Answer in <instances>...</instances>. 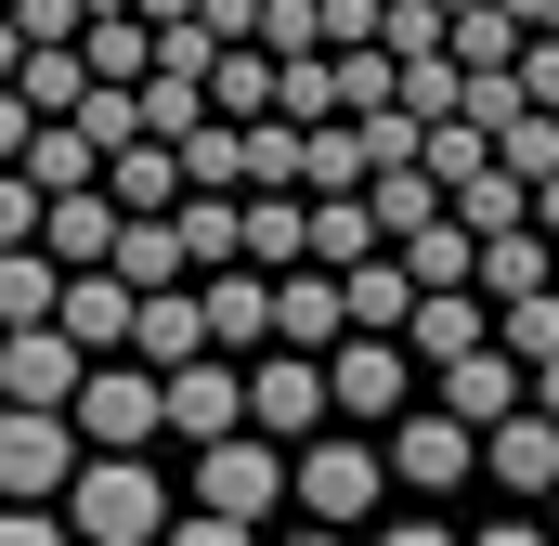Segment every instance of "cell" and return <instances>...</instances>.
<instances>
[{"instance_id":"obj_39","label":"cell","mask_w":559,"mask_h":546,"mask_svg":"<svg viewBox=\"0 0 559 546\" xmlns=\"http://www.w3.org/2000/svg\"><path fill=\"white\" fill-rule=\"evenodd\" d=\"M0 546H79V534H66V508H0Z\"/></svg>"},{"instance_id":"obj_41","label":"cell","mask_w":559,"mask_h":546,"mask_svg":"<svg viewBox=\"0 0 559 546\" xmlns=\"http://www.w3.org/2000/svg\"><path fill=\"white\" fill-rule=\"evenodd\" d=\"M378 546H468V534H442L429 508H404V521H378Z\"/></svg>"},{"instance_id":"obj_32","label":"cell","mask_w":559,"mask_h":546,"mask_svg":"<svg viewBox=\"0 0 559 546\" xmlns=\"http://www.w3.org/2000/svg\"><path fill=\"white\" fill-rule=\"evenodd\" d=\"M455 222H468L481 248H495V235H534V182H508V169H481V182L455 195Z\"/></svg>"},{"instance_id":"obj_7","label":"cell","mask_w":559,"mask_h":546,"mask_svg":"<svg viewBox=\"0 0 559 546\" xmlns=\"http://www.w3.org/2000/svg\"><path fill=\"white\" fill-rule=\"evenodd\" d=\"M79 391H92V352H79L66 325L0 339V404H26V416H79Z\"/></svg>"},{"instance_id":"obj_5","label":"cell","mask_w":559,"mask_h":546,"mask_svg":"<svg viewBox=\"0 0 559 546\" xmlns=\"http://www.w3.org/2000/svg\"><path fill=\"white\" fill-rule=\"evenodd\" d=\"M156 429H169V404H156V365H92V391H79V442L92 455H156Z\"/></svg>"},{"instance_id":"obj_22","label":"cell","mask_w":559,"mask_h":546,"mask_svg":"<svg viewBox=\"0 0 559 546\" xmlns=\"http://www.w3.org/2000/svg\"><path fill=\"white\" fill-rule=\"evenodd\" d=\"M248 273H312V195H248Z\"/></svg>"},{"instance_id":"obj_2","label":"cell","mask_w":559,"mask_h":546,"mask_svg":"<svg viewBox=\"0 0 559 546\" xmlns=\"http://www.w3.org/2000/svg\"><path fill=\"white\" fill-rule=\"evenodd\" d=\"M66 534H79V546H169L156 455H92V468H79V495H66Z\"/></svg>"},{"instance_id":"obj_19","label":"cell","mask_w":559,"mask_h":546,"mask_svg":"<svg viewBox=\"0 0 559 546\" xmlns=\"http://www.w3.org/2000/svg\"><path fill=\"white\" fill-rule=\"evenodd\" d=\"M481 482H495V495H559V429L547 416H508V429L481 442Z\"/></svg>"},{"instance_id":"obj_3","label":"cell","mask_w":559,"mask_h":546,"mask_svg":"<svg viewBox=\"0 0 559 546\" xmlns=\"http://www.w3.org/2000/svg\"><path fill=\"white\" fill-rule=\"evenodd\" d=\"M325 391H338V429H365V442H391V429L429 404V378H417L404 339H338V352H325Z\"/></svg>"},{"instance_id":"obj_40","label":"cell","mask_w":559,"mask_h":546,"mask_svg":"<svg viewBox=\"0 0 559 546\" xmlns=\"http://www.w3.org/2000/svg\"><path fill=\"white\" fill-rule=\"evenodd\" d=\"M169 546H261V534H248V521H209V508H182V521H169Z\"/></svg>"},{"instance_id":"obj_34","label":"cell","mask_w":559,"mask_h":546,"mask_svg":"<svg viewBox=\"0 0 559 546\" xmlns=\"http://www.w3.org/2000/svg\"><path fill=\"white\" fill-rule=\"evenodd\" d=\"M495 352H508L521 378H534V365H559V286H547V299H508V312H495Z\"/></svg>"},{"instance_id":"obj_16","label":"cell","mask_w":559,"mask_h":546,"mask_svg":"<svg viewBox=\"0 0 559 546\" xmlns=\"http://www.w3.org/2000/svg\"><path fill=\"white\" fill-rule=\"evenodd\" d=\"M118 195H52V222H39V248H52V273H105L118 261Z\"/></svg>"},{"instance_id":"obj_15","label":"cell","mask_w":559,"mask_h":546,"mask_svg":"<svg viewBox=\"0 0 559 546\" xmlns=\"http://www.w3.org/2000/svg\"><path fill=\"white\" fill-rule=\"evenodd\" d=\"M52 325H66L92 365H118V352H131V325H143V299L118 286V273H66V312H52Z\"/></svg>"},{"instance_id":"obj_25","label":"cell","mask_w":559,"mask_h":546,"mask_svg":"<svg viewBox=\"0 0 559 546\" xmlns=\"http://www.w3.org/2000/svg\"><path fill=\"white\" fill-rule=\"evenodd\" d=\"M391 261L417 273V299H442V286H481V235H468V222L442 209V222H429L417 248H391Z\"/></svg>"},{"instance_id":"obj_23","label":"cell","mask_w":559,"mask_h":546,"mask_svg":"<svg viewBox=\"0 0 559 546\" xmlns=\"http://www.w3.org/2000/svg\"><path fill=\"white\" fill-rule=\"evenodd\" d=\"M338 299H352V339H404V325H417V273L391 261V248H378V261L352 273Z\"/></svg>"},{"instance_id":"obj_13","label":"cell","mask_w":559,"mask_h":546,"mask_svg":"<svg viewBox=\"0 0 559 546\" xmlns=\"http://www.w3.org/2000/svg\"><path fill=\"white\" fill-rule=\"evenodd\" d=\"M195 299H209V352H235V365H261V352H274V273H209V286H195Z\"/></svg>"},{"instance_id":"obj_21","label":"cell","mask_w":559,"mask_h":546,"mask_svg":"<svg viewBox=\"0 0 559 546\" xmlns=\"http://www.w3.org/2000/svg\"><path fill=\"white\" fill-rule=\"evenodd\" d=\"M378 248H391V235H378V209H365V195H312V273H338V286H352Z\"/></svg>"},{"instance_id":"obj_33","label":"cell","mask_w":559,"mask_h":546,"mask_svg":"<svg viewBox=\"0 0 559 546\" xmlns=\"http://www.w3.org/2000/svg\"><path fill=\"white\" fill-rule=\"evenodd\" d=\"M365 182H378V169H365V131L325 118V131H312V169H299V195H365Z\"/></svg>"},{"instance_id":"obj_36","label":"cell","mask_w":559,"mask_h":546,"mask_svg":"<svg viewBox=\"0 0 559 546\" xmlns=\"http://www.w3.org/2000/svg\"><path fill=\"white\" fill-rule=\"evenodd\" d=\"M495 169L508 182H559V118H508L495 131Z\"/></svg>"},{"instance_id":"obj_44","label":"cell","mask_w":559,"mask_h":546,"mask_svg":"<svg viewBox=\"0 0 559 546\" xmlns=\"http://www.w3.org/2000/svg\"><path fill=\"white\" fill-rule=\"evenodd\" d=\"M534 235H547V248H559V182H534Z\"/></svg>"},{"instance_id":"obj_10","label":"cell","mask_w":559,"mask_h":546,"mask_svg":"<svg viewBox=\"0 0 559 546\" xmlns=\"http://www.w3.org/2000/svg\"><path fill=\"white\" fill-rule=\"evenodd\" d=\"M378 455H391V495H455V482L481 468V429H455L442 404H417L391 442H378Z\"/></svg>"},{"instance_id":"obj_1","label":"cell","mask_w":559,"mask_h":546,"mask_svg":"<svg viewBox=\"0 0 559 546\" xmlns=\"http://www.w3.org/2000/svg\"><path fill=\"white\" fill-rule=\"evenodd\" d=\"M286 495H299V521H312V534H365V508L391 495V455H378L365 429H325V442H299V455H286Z\"/></svg>"},{"instance_id":"obj_20","label":"cell","mask_w":559,"mask_h":546,"mask_svg":"<svg viewBox=\"0 0 559 546\" xmlns=\"http://www.w3.org/2000/svg\"><path fill=\"white\" fill-rule=\"evenodd\" d=\"M105 195H118V222H169V209H182V143H131V156H105Z\"/></svg>"},{"instance_id":"obj_6","label":"cell","mask_w":559,"mask_h":546,"mask_svg":"<svg viewBox=\"0 0 559 546\" xmlns=\"http://www.w3.org/2000/svg\"><path fill=\"white\" fill-rule=\"evenodd\" d=\"M325 416H338V391H325L312 352H261L248 365V429L261 442H325Z\"/></svg>"},{"instance_id":"obj_30","label":"cell","mask_w":559,"mask_h":546,"mask_svg":"<svg viewBox=\"0 0 559 546\" xmlns=\"http://www.w3.org/2000/svg\"><path fill=\"white\" fill-rule=\"evenodd\" d=\"M365 209H378L391 248H417L429 222H442V182H429V169H391V182H365Z\"/></svg>"},{"instance_id":"obj_43","label":"cell","mask_w":559,"mask_h":546,"mask_svg":"<svg viewBox=\"0 0 559 546\" xmlns=\"http://www.w3.org/2000/svg\"><path fill=\"white\" fill-rule=\"evenodd\" d=\"M468 546H547V521H481Z\"/></svg>"},{"instance_id":"obj_14","label":"cell","mask_w":559,"mask_h":546,"mask_svg":"<svg viewBox=\"0 0 559 546\" xmlns=\"http://www.w3.org/2000/svg\"><path fill=\"white\" fill-rule=\"evenodd\" d=\"M352 339V299H338V273H274V352H338Z\"/></svg>"},{"instance_id":"obj_27","label":"cell","mask_w":559,"mask_h":546,"mask_svg":"<svg viewBox=\"0 0 559 546\" xmlns=\"http://www.w3.org/2000/svg\"><path fill=\"white\" fill-rule=\"evenodd\" d=\"M547 286H559L547 235H495V248H481V299H495V312H508V299H547Z\"/></svg>"},{"instance_id":"obj_29","label":"cell","mask_w":559,"mask_h":546,"mask_svg":"<svg viewBox=\"0 0 559 546\" xmlns=\"http://www.w3.org/2000/svg\"><path fill=\"white\" fill-rule=\"evenodd\" d=\"M182 195H248V131L235 118H209V131L182 143Z\"/></svg>"},{"instance_id":"obj_18","label":"cell","mask_w":559,"mask_h":546,"mask_svg":"<svg viewBox=\"0 0 559 546\" xmlns=\"http://www.w3.org/2000/svg\"><path fill=\"white\" fill-rule=\"evenodd\" d=\"M195 352H209V299H195V286L143 299V325H131V365H156V378H182Z\"/></svg>"},{"instance_id":"obj_4","label":"cell","mask_w":559,"mask_h":546,"mask_svg":"<svg viewBox=\"0 0 559 546\" xmlns=\"http://www.w3.org/2000/svg\"><path fill=\"white\" fill-rule=\"evenodd\" d=\"M79 468H92L79 416H26V404H0V508H52V495H79Z\"/></svg>"},{"instance_id":"obj_12","label":"cell","mask_w":559,"mask_h":546,"mask_svg":"<svg viewBox=\"0 0 559 546\" xmlns=\"http://www.w3.org/2000/svg\"><path fill=\"white\" fill-rule=\"evenodd\" d=\"M429 404L455 416V429H481V442H495V429H508V416H534V378H521V365H508V352H468V365H455V378H429Z\"/></svg>"},{"instance_id":"obj_24","label":"cell","mask_w":559,"mask_h":546,"mask_svg":"<svg viewBox=\"0 0 559 546\" xmlns=\"http://www.w3.org/2000/svg\"><path fill=\"white\" fill-rule=\"evenodd\" d=\"M52 312H66L52 248H0V339H26V325H52Z\"/></svg>"},{"instance_id":"obj_42","label":"cell","mask_w":559,"mask_h":546,"mask_svg":"<svg viewBox=\"0 0 559 546\" xmlns=\"http://www.w3.org/2000/svg\"><path fill=\"white\" fill-rule=\"evenodd\" d=\"M495 13H508L521 39H547V26H559V0H495Z\"/></svg>"},{"instance_id":"obj_45","label":"cell","mask_w":559,"mask_h":546,"mask_svg":"<svg viewBox=\"0 0 559 546\" xmlns=\"http://www.w3.org/2000/svg\"><path fill=\"white\" fill-rule=\"evenodd\" d=\"M534 416H547V429H559V365H534Z\"/></svg>"},{"instance_id":"obj_26","label":"cell","mask_w":559,"mask_h":546,"mask_svg":"<svg viewBox=\"0 0 559 546\" xmlns=\"http://www.w3.org/2000/svg\"><path fill=\"white\" fill-rule=\"evenodd\" d=\"M118 286H131V299H169V286H195V261H182V235H169V222H131V235H118Z\"/></svg>"},{"instance_id":"obj_28","label":"cell","mask_w":559,"mask_h":546,"mask_svg":"<svg viewBox=\"0 0 559 546\" xmlns=\"http://www.w3.org/2000/svg\"><path fill=\"white\" fill-rule=\"evenodd\" d=\"M26 182H39V195H105V156H92V143L52 118V131L26 143Z\"/></svg>"},{"instance_id":"obj_17","label":"cell","mask_w":559,"mask_h":546,"mask_svg":"<svg viewBox=\"0 0 559 546\" xmlns=\"http://www.w3.org/2000/svg\"><path fill=\"white\" fill-rule=\"evenodd\" d=\"M169 235H182L195 286H209V273H235V261H248V195H182V209H169Z\"/></svg>"},{"instance_id":"obj_11","label":"cell","mask_w":559,"mask_h":546,"mask_svg":"<svg viewBox=\"0 0 559 546\" xmlns=\"http://www.w3.org/2000/svg\"><path fill=\"white\" fill-rule=\"evenodd\" d=\"M404 352H417V378H455L468 352H495V299H481V286H442V299H417Z\"/></svg>"},{"instance_id":"obj_8","label":"cell","mask_w":559,"mask_h":546,"mask_svg":"<svg viewBox=\"0 0 559 546\" xmlns=\"http://www.w3.org/2000/svg\"><path fill=\"white\" fill-rule=\"evenodd\" d=\"M274 495H286V442H261V429H235V442L195 455V508H209V521H248V534H261Z\"/></svg>"},{"instance_id":"obj_9","label":"cell","mask_w":559,"mask_h":546,"mask_svg":"<svg viewBox=\"0 0 559 546\" xmlns=\"http://www.w3.org/2000/svg\"><path fill=\"white\" fill-rule=\"evenodd\" d=\"M156 404H169V442H195V455H209V442H235V429H248V365H235V352H195L182 378H156Z\"/></svg>"},{"instance_id":"obj_35","label":"cell","mask_w":559,"mask_h":546,"mask_svg":"<svg viewBox=\"0 0 559 546\" xmlns=\"http://www.w3.org/2000/svg\"><path fill=\"white\" fill-rule=\"evenodd\" d=\"M261 52L274 66H312L325 52V0H261Z\"/></svg>"},{"instance_id":"obj_38","label":"cell","mask_w":559,"mask_h":546,"mask_svg":"<svg viewBox=\"0 0 559 546\" xmlns=\"http://www.w3.org/2000/svg\"><path fill=\"white\" fill-rule=\"evenodd\" d=\"M52 131V118H39V105H26V92H0V169H26V143Z\"/></svg>"},{"instance_id":"obj_31","label":"cell","mask_w":559,"mask_h":546,"mask_svg":"<svg viewBox=\"0 0 559 546\" xmlns=\"http://www.w3.org/2000/svg\"><path fill=\"white\" fill-rule=\"evenodd\" d=\"M209 118L261 131V118H274V52H222V79H209Z\"/></svg>"},{"instance_id":"obj_37","label":"cell","mask_w":559,"mask_h":546,"mask_svg":"<svg viewBox=\"0 0 559 546\" xmlns=\"http://www.w3.org/2000/svg\"><path fill=\"white\" fill-rule=\"evenodd\" d=\"M39 222H52V195L26 169H0V248H39Z\"/></svg>"},{"instance_id":"obj_46","label":"cell","mask_w":559,"mask_h":546,"mask_svg":"<svg viewBox=\"0 0 559 546\" xmlns=\"http://www.w3.org/2000/svg\"><path fill=\"white\" fill-rule=\"evenodd\" d=\"M286 546H352V534H286Z\"/></svg>"}]
</instances>
